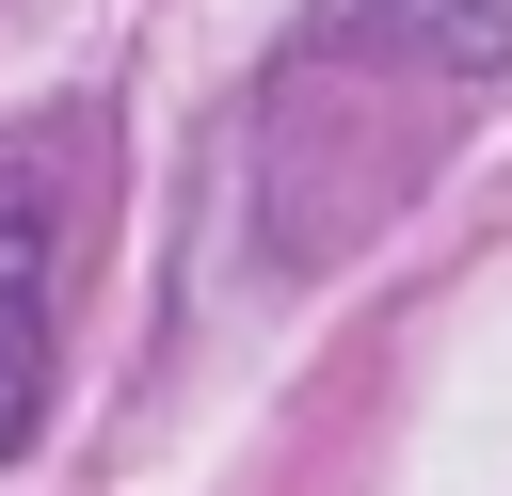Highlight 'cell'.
Returning a JSON list of instances; mask_svg holds the SVG:
<instances>
[{
	"label": "cell",
	"instance_id": "6da1fadb",
	"mask_svg": "<svg viewBox=\"0 0 512 496\" xmlns=\"http://www.w3.org/2000/svg\"><path fill=\"white\" fill-rule=\"evenodd\" d=\"M48 272H64V192H48V144H16L0 160V464L48 416Z\"/></svg>",
	"mask_w": 512,
	"mask_h": 496
},
{
	"label": "cell",
	"instance_id": "7a4b0ae2",
	"mask_svg": "<svg viewBox=\"0 0 512 496\" xmlns=\"http://www.w3.org/2000/svg\"><path fill=\"white\" fill-rule=\"evenodd\" d=\"M352 16H384L416 64H448V80H480V64H512V0H352Z\"/></svg>",
	"mask_w": 512,
	"mask_h": 496
}]
</instances>
